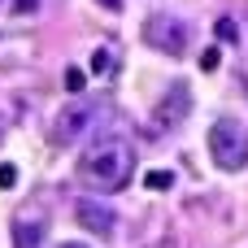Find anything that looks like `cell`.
<instances>
[{"mask_svg":"<svg viewBox=\"0 0 248 248\" xmlns=\"http://www.w3.org/2000/svg\"><path fill=\"white\" fill-rule=\"evenodd\" d=\"M131 174H135V148L122 135H105L78 157V179L92 192H105V196L122 192L131 183Z\"/></svg>","mask_w":248,"mask_h":248,"instance_id":"1","label":"cell"},{"mask_svg":"<svg viewBox=\"0 0 248 248\" xmlns=\"http://www.w3.org/2000/svg\"><path fill=\"white\" fill-rule=\"evenodd\" d=\"M209 157H214V166L218 170H227V174H240L248 166V126L240 118H218L214 126H209Z\"/></svg>","mask_w":248,"mask_h":248,"instance_id":"2","label":"cell"},{"mask_svg":"<svg viewBox=\"0 0 248 248\" xmlns=\"http://www.w3.org/2000/svg\"><path fill=\"white\" fill-rule=\"evenodd\" d=\"M187 113H192V87L187 83H170L166 87V96L153 105V113H148V140H166V135H174L183 122H187Z\"/></svg>","mask_w":248,"mask_h":248,"instance_id":"3","label":"cell"},{"mask_svg":"<svg viewBox=\"0 0 248 248\" xmlns=\"http://www.w3.org/2000/svg\"><path fill=\"white\" fill-rule=\"evenodd\" d=\"M144 44L166 52V57H183L187 44H192V26L183 17H174V13H153L144 22Z\"/></svg>","mask_w":248,"mask_h":248,"instance_id":"4","label":"cell"},{"mask_svg":"<svg viewBox=\"0 0 248 248\" xmlns=\"http://www.w3.org/2000/svg\"><path fill=\"white\" fill-rule=\"evenodd\" d=\"M96 118H100V105L96 100H70L57 113V122H52V140L57 144H78L83 135H92Z\"/></svg>","mask_w":248,"mask_h":248,"instance_id":"5","label":"cell"},{"mask_svg":"<svg viewBox=\"0 0 248 248\" xmlns=\"http://www.w3.org/2000/svg\"><path fill=\"white\" fill-rule=\"evenodd\" d=\"M74 218H78V227L92 231V235H113V227H118V214H113L105 201H92V196H78V201H74Z\"/></svg>","mask_w":248,"mask_h":248,"instance_id":"6","label":"cell"},{"mask_svg":"<svg viewBox=\"0 0 248 248\" xmlns=\"http://www.w3.org/2000/svg\"><path fill=\"white\" fill-rule=\"evenodd\" d=\"M13 244L17 248H44V222H31V218L13 222Z\"/></svg>","mask_w":248,"mask_h":248,"instance_id":"7","label":"cell"},{"mask_svg":"<svg viewBox=\"0 0 248 248\" xmlns=\"http://www.w3.org/2000/svg\"><path fill=\"white\" fill-rule=\"evenodd\" d=\"M144 187L166 192V187H174V174H170V170H148V174H144Z\"/></svg>","mask_w":248,"mask_h":248,"instance_id":"8","label":"cell"},{"mask_svg":"<svg viewBox=\"0 0 248 248\" xmlns=\"http://www.w3.org/2000/svg\"><path fill=\"white\" fill-rule=\"evenodd\" d=\"M214 35H218L222 44H235V39H240V26H235L231 17H218V22H214Z\"/></svg>","mask_w":248,"mask_h":248,"instance_id":"9","label":"cell"},{"mask_svg":"<svg viewBox=\"0 0 248 248\" xmlns=\"http://www.w3.org/2000/svg\"><path fill=\"white\" fill-rule=\"evenodd\" d=\"M83 87H87V74H83L78 65H70V70H65V92H74V96H78Z\"/></svg>","mask_w":248,"mask_h":248,"instance_id":"10","label":"cell"},{"mask_svg":"<svg viewBox=\"0 0 248 248\" xmlns=\"http://www.w3.org/2000/svg\"><path fill=\"white\" fill-rule=\"evenodd\" d=\"M109 65H113L109 48H96V52H92V70H96V74H109Z\"/></svg>","mask_w":248,"mask_h":248,"instance_id":"11","label":"cell"},{"mask_svg":"<svg viewBox=\"0 0 248 248\" xmlns=\"http://www.w3.org/2000/svg\"><path fill=\"white\" fill-rule=\"evenodd\" d=\"M13 183H17V166L13 161H0V192H9Z\"/></svg>","mask_w":248,"mask_h":248,"instance_id":"12","label":"cell"},{"mask_svg":"<svg viewBox=\"0 0 248 248\" xmlns=\"http://www.w3.org/2000/svg\"><path fill=\"white\" fill-rule=\"evenodd\" d=\"M218 61H222V52H218V44L201 52V70H218Z\"/></svg>","mask_w":248,"mask_h":248,"instance_id":"13","label":"cell"},{"mask_svg":"<svg viewBox=\"0 0 248 248\" xmlns=\"http://www.w3.org/2000/svg\"><path fill=\"white\" fill-rule=\"evenodd\" d=\"M13 9H17V13H35V9H39V0H13Z\"/></svg>","mask_w":248,"mask_h":248,"instance_id":"14","label":"cell"},{"mask_svg":"<svg viewBox=\"0 0 248 248\" xmlns=\"http://www.w3.org/2000/svg\"><path fill=\"white\" fill-rule=\"evenodd\" d=\"M96 4H100V9H113V13L122 9V0H96Z\"/></svg>","mask_w":248,"mask_h":248,"instance_id":"15","label":"cell"},{"mask_svg":"<svg viewBox=\"0 0 248 248\" xmlns=\"http://www.w3.org/2000/svg\"><path fill=\"white\" fill-rule=\"evenodd\" d=\"M61 248H87V244H61Z\"/></svg>","mask_w":248,"mask_h":248,"instance_id":"16","label":"cell"},{"mask_svg":"<svg viewBox=\"0 0 248 248\" xmlns=\"http://www.w3.org/2000/svg\"><path fill=\"white\" fill-rule=\"evenodd\" d=\"M0 140H4V118H0Z\"/></svg>","mask_w":248,"mask_h":248,"instance_id":"17","label":"cell"}]
</instances>
